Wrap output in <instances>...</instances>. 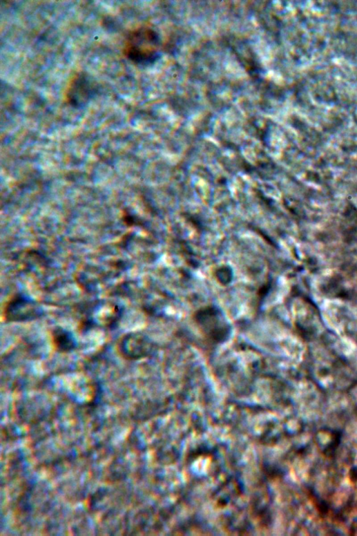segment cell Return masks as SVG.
Segmentation results:
<instances>
[{"instance_id": "obj_1", "label": "cell", "mask_w": 357, "mask_h": 536, "mask_svg": "<svg viewBox=\"0 0 357 536\" xmlns=\"http://www.w3.org/2000/svg\"><path fill=\"white\" fill-rule=\"evenodd\" d=\"M160 48L157 31L148 26H140L129 31L124 42L123 52L131 62L146 65L154 61Z\"/></svg>"}, {"instance_id": "obj_2", "label": "cell", "mask_w": 357, "mask_h": 536, "mask_svg": "<svg viewBox=\"0 0 357 536\" xmlns=\"http://www.w3.org/2000/svg\"><path fill=\"white\" fill-rule=\"evenodd\" d=\"M97 84L87 73H79L68 83L65 97L66 102L75 108L84 107L97 94Z\"/></svg>"}]
</instances>
